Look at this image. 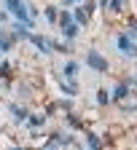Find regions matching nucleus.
Listing matches in <instances>:
<instances>
[{"label": "nucleus", "mask_w": 137, "mask_h": 150, "mask_svg": "<svg viewBox=\"0 0 137 150\" xmlns=\"http://www.w3.org/2000/svg\"><path fill=\"white\" fill-rule=\"evenodd\" d=\"M6 8L16 16V22H22L24 27H35V16L27 11V3H24V0H6Z\"/></svg>", "instance_id": "nucleus-1"}, {"label": "nucleus", "mask_w": 137, "mask_h": 150, "mask_svg": "<svg viewBox=\"0 0 137 150\" xmlns=\"http://www.w3.org/2000/svg\"><path fill=\"white\" fill-rule=\"evenodd\" d=\"M86 64H89L94 72H108V59H105L97 48H89V51H86Z\"/></svg>", "instance_id": "nucleus-2"}, {"label": "nucleus", "mask_w": 137, "mask_h": 150, "mask_svg": "<svg viewBox=\"0 0 137 150\" xmlns=\"http://www.w3.org/2000/svg\"><path fill=\"white\" fill-rule=\"evenodd\" d=\"M116 48H118L121 54H126V56H132V59H137V46H134V40L129 35H118L116 38Z\"/></svg>", "instance_id": "nucleus-3"}, {"label": "nucleus", "mask_w": 137, "mask_h": 150, "mask_svg": "<svg viewBox=\"0 0 137 150\" xmlns=\"http://www.w3.org/2000/svg\"><path fill=\"white\" fill-rule=\"evenodd\" d=\"M8 110H11V118H14V121H19V123L30 118V112H27V107H24V105H11Z\"/></svg>", "instance_id": "nucleus-4"}, {"label": "nucleus", "mask_w": 137, "mask_h": 150, "mask_svg": "<svg viewBox=\"0 0 137 150\" xmlns=\"http://www.w3.org/2000/svg\"><path fill=\"white\" fill-rule=\"evenodd\" d=\"M14 40H19V38H16V32L14 35H8V32H0V51H11L14 48Z\"/></svg>", "instance_id": "nucleus-5"}, {"label": "nucleus", "mask_w": 137, "mask_h": 150, "mask_svg": "<svg viewBox=\"0 0 137 150\" xmlns=\"http://www.w3.org/2000/svg\"><path fill=\"white\" fill-rule=\"evenodd\" d=\"M73 19H75V22L81 24V27H83V24L89 22V11H86V8H75V11H73Z\"/></svg>", "instance_id": "nucleus-6"}, {"label": "nucleus", "mask_w": 137, "mask_h": 150, "mask_svg": "<svg viewBox=\"0 0 137 150\" xmlns=\"http://www.w3.org/2000/svg\"><path fill=\"white\" fill-rule=\"evenodd\" d=\"M78 30H81V24H75V22H73V24H67V27H62V35L67 38V40H73V38L78 35Z\"/></svg>", "instance_id": "nucleus-7"}, {"label": "nucleus", "mask_w": 137, "mask_h": 150, "mask_svg": "<svg viewBox=\"0 0 137 150\" xmlns=\"http://www.w3.org/2000/svg\"><path fill=\"white\" fill-rule=\"evenodd\" d=\"M62 72H65V78H75V75H78V62H67L65 67H62Z\"/></svg>", "instance_id": "nucleus-8"}, {"label": "nucleus", "mask_w": 137, "mask_h": 150, "mask_svg": "<svg viewBox=\"0 0 137 150\" xmlns=\"http://www.w3.org/2000/svg\"><path fill=\"white\" fill-rule=\"evenodd\" d=\"M126 94H129V86H126V83H118V86H116V91H113V99H116V102H121Z\"/></svg>", "instance_id": "nucleus-9"}, {"label": "nucleus", "mask_w": 137, "mask_h": 150, "mask_svg": "<svg viewBox=\"0 0 137 150\" xmlns=\"http://www.w3.org/2000/svg\"><path fill=\"white\" fill-rule=\"evenodd\" d=\"M73 22H75L73 13H67V11H65V13L59 16V22H56V27H67V24H73ZM75 24H78V22H75Z\"/></svg>", "instance_id": "nucleus-10"}, {"label": "nucleus", "mask_w": 137, "mask_h": 150, "mask_svg": "<svg viewBox=\"0 0 137 150\" xmlns=\"http://www.w3.org/2000/svg\"><path fill=\"white\" fill-rule=\"evenodd\" d=\"M43 121H46L43 115H30V118H27V123H30V129H38V126H43Z\"/></svg>", "instance_id": "nucleus-11"}, {"label": "nucleus", "mask_w": 137, "mask_h": 150, "mask_svg": "<svg viewBox=\"0 0 137 150\" xmlns=\"http://www.w3.org/2000/svg\"><path fill=\"white\" fill-rule=\"evenodd\" d=\"M46 19H49L51 24H56V22H59V16H56V8H54V6H49V8H46Z\"/></svg>", "instance_id": "nucleus-12"}, {"label": "nucleus", "mask_w": 137, "mask_h": 150, "mask_svg": "<svg viewBox=\"0 0 137 150\" xmlns=\"http://www.w3.org/2000/svg\"><path fill=\"white\" fill-rule=\"evenodd\" d=\"M86 142H89V147H102V142H100V137H97V134H91V131H89V134H86Z\"/></svg>", "instance_id": "nucleus-13"}, {"label": "nucleus", "mask_w": 137, "mask_h": 150, "mask_svg": "<svg viewBox=\"0 0 137 150\" xmlns=\"http://www.w3.org/2000/svg\"><path fill=\"white\" fill-rule=\"evenodd\" d=\"M62 91L67 94V97H75V94H78V86L75 83H62Z\"/></svg>", "instance_id": "nucleus-14"}, {"label": "nucleus", "mask_w": 137, "mask_h": 150, "mask_svg": "<svg viewBox=\"0 0 137 150\" xmlns=\"http://www.w3.org/2000/svg\"><path fill=\"white\" fill-rule=\"evenodd\" d=\"M97 102H100V105H108V102H110V94H108L105 88H100V91H97Z\"/></svg>", "instance_id": "nucleus-15"}, {"label": "nucleus", "mask_w": 137, "mask_h": 150, "mask_svg": "<svg viewBox=\"0 0 137 150\" xmlns=\"http://www.w3.org/2000/svg\"><path fill=\"white\" fill-rule=\"evenodd\" d=\"M0 75H6V78L11 75V64L8 62H0Z\"/></svg>", "instance_id": "nucleus-16"}, {"label": "nucleus", "mask_w": 137, "mask_h": 150, "mask_svg": "<svg viewBox=\"0 0 137 150\" xmlns=\"http://www.w3.org/2000/svg\"><path fill=\"white\" fill-rule=\"evenodd\" d=\"M110 8L113 11H121L124 8V0H110Z\"/></svg>", "instance_id": "nucleus-17"}, {"label": "nucleus", "mask_w": 137, "mask_h": 150, "mask_svg": "<svg viewBox=\"0 0 137 150\" xmlns=\"http://www.w3.org/2000/svg\"><path fill=\"white\" fill-rule=\"evenodd\" d=\"M75 3H78V0H62V6H65V8H70V6H75Z\"/></svg>", "instance_id": "nucleus-18"}, {"label": "nucleus", "mask_w": 137, "mask_h": 150, "mask_svg": "<svg viewBox=\"0 0 137 150\" xmlns=\"http://www.w3.org/2000/svg\"><path fill=\"white\" fill-rule=\"evenodd\" d=\"M100 6H110V0H100Z\"/></svg>", "instance_id": "nucleus-19"}, {"label": "nucleus", "mask_w": 137, "mask_h": 150, "mask_svg": "<svg viewBox=\"0 0 137 150\" xmlns=\"http://www.w3.org/2000/svg\"><path fill=\"white\" fill-rule=\"evenodd\" d=\"M134 86H137V78H134Z\"/></svg>", "instance_id": "nucleus-20"}]
</instances>
